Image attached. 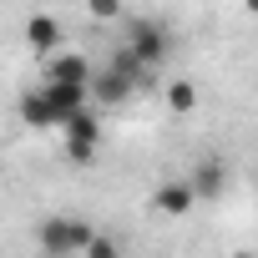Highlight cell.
<instances>
[{
  "instance_id": "1",
  "label": "cell",
  "mask_w": 258,
  "mask_h": 258,
  "mask_svg": "<svg viewBox=\"0 0 258 258\" xmlns=\"http://www.w3.org/2000/svg\"><path fill=\"white\" fill-rule=\"evenodd\" d=\"M36 243H41L46 258H66V253H86L96 243V228L86 218H41Z\"/></svg>"
},
{
  "instance_id": "2",
  "label": "cell",
  "mask_w": 258,
  "mask_h": 258,
  "mask_svg": "<svg viewBox=\"0 0 258 258\" xmlns=\"http://www.w3.org/2000/svg\"><path fill=\"white\" fill-rule=\"evenodd\" d=\"M126 46H132L147 66H162V61H167V51H172V36H167V26H157V21L137 16V21H126Z\"/></svg>"
},
{
  "instance_id": "3",
  "label": "cell",
  "mask_w": 258,
  "mask_h": 258,
  "mask_svg": "<svg viewBox=\"0 0 258 258\" xmlns=\"http://www.w3.org/2000/svg\"><path fill=\"white\" fill-rule=\"evenodd\" d=\"M96 142H101L96 111H81V116L66 121V157H71V162H91V157H96Z\"/></svg>"
},
{
  "instance_id": "4",
  "label": "cell",
  "mask_w": 258,
  "mask_h": 258,
  "mask_svg": "<svg viewBox=\"0 0 258 258\" xmlns=\"http://www.w3.org/2000/svg\"><path fill=\"white\" fill-rule=\"evenodd\" d=\"M91 61L86 56H76V51H61V56H51L46 61V81H61V86H91Z\"/></svg>"
},
{
  "instance_id": "5",
  "label": "cell",
  "mask_w": 258,
  "mask_h": 258,
  "mask_svg": "<svg viewBox=\"0 0 258 258\" xmlns=\"http://www.w3.org/2000/svg\"><path fill=\"white\" fill-rule=\"evenodd\" d=\"M126 96H132V76H121V71H111V66H101V71L91 76V101H96V106H121Z\"/></svg>"
},
{
  "instance_id": "6",
  "label": "cell",
  "mask_w": 258,
  "mask_h": 258,
  "mask_svg": "<svg viewBox=\"0 0 258 258\" xmlns=\"http://www.w3.org/2000/svg\"><path fill=\"white\" fill-rule=\"evenodd\" d=\"M152 203H157V213H167V218H182V213L198 203V187H192L187 177H172V182H162V187L152 192Z\"/></svg>"
},
{
  "instance_id": "7",
  "label": "cell",
  "mask_w": 258,
  "mask_h": 258,
  "mask_svg": "<svg viewBox=\"0 0 258 258\" xmlns=\"http://www.w3.org/2000/svg\"><path fill=\"white\" fill-rule=\"evenodd\" d=\"M26 46L51 61V51L61 46V21H56V16H31V21H26Z\"/></svg>"
},
{
  "instance_id": "8",
  "label": "cell",
  "mask_w": 258,
  "mask_h": 258,
  "mask_svg": "<svg viewBox=\"0 0 258 258\" xmlns=\"http://www.w3.org/2000/svg\"><path fill=\"white\" fill-rule=\"evenodd\" d=\"M187 182L198 187V198H218V192L228 187V167H223V157H198V167H192Z\"/></svg>"
},
{
  "instance_id": "9",
  "label": "cell",
  "mask_w": 258,
  "mask_h": 258,
  "mask_svg": "<svg viewBox=\"0 0 258 258\" xmlns=\"http://www.w3.org/2000/svg\"><path fill=\"white\" fill-rule=\"evenodd\" d=\"M21 116H26V126H36V132L61 126V116H56V106H51L46 91H26V96H21Z\"/></svg>"
},
{
  "instance_id": "10",
  "label": "cell",
  "mask_w": 258,
  "mask_h": 258,
  "mask_svg": "<svg viewBox=\"0 0 258 258\" xmlns=\"http://www.w3.org/2000/svg\"><path fill=\"white\" fill-rule=\"evenodd\" d=\"M162 101H167L172 116H192V111H198V86H192V81H172Z\"/></svg>"
},
{
  "instance_id": "11",
  "label": "cell",
  "mask_w": 258,
  "mask_h": 258,
  "mask_svg": "<svg viewBox=\"0 0 258 258\" xmlns=\"http://www.w3.org/2000/svg\"><path fill=\"white\" fill-rule=\"evenodd\" d=\"M106 66H111V71H121V76H132V81H137V76L147 71V61H142V56H137L132 46H126V41H121V46L111 51V61H106Z\"/></svg>"
},
{
  "instance_id": "12",
  "label": "cell",
  "mask_w": 258,
  "mask_h": 258,
  "mask_svg": "<svg viewBox=\"0 0 258 258\" xmlns=\"http://www.w3.org/2000/svg\"><path fill=\"white\" fill-rule=\"evenodd\" d=\"M81 258H126V253H121V243H111L106 233H96V243H91Z\"/></svg>"
},
{
  "instance_id": "13",
  "label": "cell",
  "mask_w": 258,
  "mask_h": 258,
  "mask_svg": "<svg viewBox=\"0 0 258 258\" xmlns=\"http://www.w3.org/2000/svg\"><path fill=\"white\" fill-rule=\"evenodd\" d=\"M81 6H86L96 21H116V16H121V0H81Z\"/></svg>"
},
{
  "instance_id": "14",
  "label": "cell",
  "mask_w": 258,
  "mask_h": 258,
  "mask_svg": "<svg viewBox=\"0 0 258 258\" xmlns=\"http://www.w3.org/2000/svg\"><path fill=\"white\" fill-rule=\"evenodd\" d=\"M243 11H248V16H258V0H243Z\"/></svg>"
}]
</instances>
